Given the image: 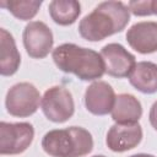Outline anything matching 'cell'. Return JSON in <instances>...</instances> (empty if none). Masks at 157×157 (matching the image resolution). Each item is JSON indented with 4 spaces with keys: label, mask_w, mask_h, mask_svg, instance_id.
Returning <instances> with one entry per match:
<instances>
[{
    "label": "cell",
    "mask_w": 157,
    "mask_h": 157,
    "mask_svg": "<svg viewBox=\"0 0 157 157\" xmlns=\"http://www.w3.org/2000/svg\"><path fill=\"white\" fill-rule=\"evenodd\" d=\"M101 56L104 61L105 72L118 78L129 77L136 65L135 56L119 43L104 45L101 50Z\"/></svg>",
    "instance_id": "ba28073f"
},
{
    "label": "cell",
    "mask_w": 157,
    "mask_h": 157,
    "mask_svg": "<svg viewBox=\"0 0 157 157\" xmlns=\"http://www.w3.org/2000/svg\"><path fill=\"white\" fill-rule=\"evenodd\" d=\"M34 129L32 124L22 123H0V153L18 155L25 152L32 144Z\"/></svg>",
    "instance_id": "8992f818"
},
{
    "label": "cell",
    "mask_w": 157,
    "mask_h": 157,
    "mask_svg": "<svg viewBox=\"0 0 157 157\" xmlns=\"http://www.w3.org/2000/svg\"><path fill=\"white\" fill-rule=\"evenodd\" d=\"M129 82L142 93L151 94L157 92V64L151 61L136 63L129 76Z\"/></svg>",
    "instance_id": "5bb4252c"
},
{
    "label": "cell",
    "mask_w": 157,
    "mask_h": 157,
    "mask_svg": "<svg viewBox=\"0 0 157 157\" xmlns=\"http://www.w3.org/2000/svg\"><path fill=\"white\" fill-rule=\"evenodd\" d=\"M130 21V10L121 1H103L78 23L80 36L90 42H99L121 32Z\"/></svg>",
    "instance_id": "6da1fadb"
},
{
    "label": "cell",
    "mask_w": 157,
    "mask_h": 157,
    "mask_svg": "<svg viewBox=\"0 0 157 157\" xmlns=\"http://www.w3.org/2000/svg\"><path fill=\"white\" fill-rule=\"evenodd\" d=\"M42 147L52 157H83L93 148V139L81 126L54 129L42 139Z\"/></svg>",
    "instance_id": "3957f363"
},
{
    "label": "cell",
    "mask_w": 157,
    "mask_h": 157,
    "mask_svg": "<svg viewBox=\"0 0 157 157\" xmlns=\"http://www.w3.org/2000/svg\"><path fill=\"white\" fill-rule=\"evenodd\" d=\"M92 157H105V156H103V155H96V156H92Z\"/></svg>",
    "instance_id": "ffe728a7"
},
{
    "label": "cell",
    "mask_w": 157,
    "mask_h": 157,
    "mask_svg": "<svg viewBox=\"0 0 157 157\" xmlns=\"http://www.w3.org/2000/svg\"><path fill=\"white\" fill-rule=\"evenodd\" d=\"M42 5V1L39 0H17V1H2L1 6L6 7L16 18L27 21L33 18L39 7Z\"/></svg>",
    "instance_id": "2e32d148"
},
{
    "label": "cell",
    "mask_w": 157,
    "mask_h": 157,
    "mask_svg": "<svg viewBox=\"0 0 157 157\" xmlns=\"http://www.w3.org/2000/svg\"><path fill=\"white\" fill-rule=\"evenodd\" d=\"M43 114L53 123H64L69 120L75 112V103L71 92L63 86L48 88L40 101Z\"/></svg>",
    "instance_id": "5b68a950"
},
{
    "label": "cell",
    "mask_w": 157,
    "mask_h": 157,
    "mask_svg": "<svg viewBox=\"0 0 157 157\" xmlns=\"http://www.w3.org/2000/svg\"><path fill=\"white\" fill-rule=\"evenodd\" d=\"M129 157H155L152 155H147V153H136V155H131Z\"/></svg>",
    "instance_id": "d6986e66"
},
{
    "label": "cell",
    "mask_w": 157,
    "mask_h": 157,
    "mask_svg": "<svg viewBox=\"0 0 157 157\" xmlns=\"http://www.w3.org/2000/svg\"><path fill=\"white\" fill-rule=\"evenodd\" d=\"M40 101V93L34 85L29 82H20L7 91L5 105L10 115L26 118L37 112Z\"/></svg>",
    "instance_id": "277c9868"
},
{
    "label": "cell",
    "mask_w": 157,
    "mask_h": 157,
    "mask_svg": "<svg viewBox=\"0 0 157 157\" xmlns=\"http://www.w3.org/2000/svg\"><path fill=\"white\" fill-rule=\"evenodd\" d=\"M128 7L135 16H148L157 15V0H144V1H130Z\"/></svg>",
    "instance_id": "e0dca14e"
},
{
    "label": "cell",
    "mask_w": 157,
    "mask_h": 157,
    "mask_svg": "<svg viewBox=\"0 0 157 157\" xmlns=\"http://www.w3.org/2000/svg\"><path fill=\"white\" fill-rule=\"evenodd\" d=\"M126 40L140 54L157 52V22L142 21L132 25L126 32Z\"/></svg>",
    "instance_id": "8fae6325"
},
{
    "label": "cell",
    "mask_w": 157,
    "mask_h": 157,
    "mask_svg": "<svg viewBox=\"0 0 157 157\" xmlns=\"http://www.w3.org/2000/svg\"><path fill=\"white\" fill-rule=\"evenodd\" d=\"M21 64V55L17 50L12 34L5 28L0 29V74L13 75Z\"/></svg>",
    "instance_id": "4fadbf2b"
},
{
    "label": "cell",
    "mask_w": 157,
    "mask_h": 157,
    "mask_svg": "<svg viewBox=\"0 0 157 157\" xmlns=\"http://www.w3.org/2000/svg\"><path fill=\"white\" fill-rule=\"evenodd\" d=\"M52 56L59 70L66 74H74L82 81L98 80L105 72L101 53L74 43L58 45L53 50Z\"/></svg>",
    "instance_id": "7a4b0ae2"
},
{
    "label": "cell",
    "mask_w": 157,
    "mask_h": 157,
    "mask_svg": "<svg viewBox=\"0 0 157 157\" xmlns=\"http://www.w3.org/2000/svg\"><path fill=\"white\" fill-rule=\"evenodd\" d=\"M22 39L27 54L33 59H43L53 49V32L42 21L29 22L23 29Z\"/></svg>",
    "instance_id": "52a82bcc"
},
{
    "label": "cell",
    "mask_w": 157,
    "mask_h": 157,
    "mask_svg": "<svg viewBox=\"0 0 157 157\" xmlns=\"http://www.w3.org/2000/svg\"><path fill=\"white\" fill-rule=\"evenodd\" d=\"M148 119H150V123H151L152 128L157 131V101L152 104V107H151V109H150Z\"/></svg>",
    "instance_id": "ac0fdd59"
},
{
    "label": "cell",
    "mask_w": 157,
    "mask_h": 157,
    "mask_svg": "<svg viewBox=\"0 0 157 157\" xmlns=\"http://www.w3.org/2000/svg\"><path fill=\"white\" fill-rule=\"evenodd\" d=\"M142 115L140 101L130 93H120L115 97L112 109V119L117 124H136Z\"/></svg>",
    "instance_id": "7c38bea8"
},
{
    "label": "cell",
    "mask_w": 157,
    "mask_h": 157,
    "mask_svg": "<svg viewBox=\"0 0 157 157\" xmlns=\"http://www.w3.org/2000/svg\"><path fill=\"white\" fill-rule=\"evenodd\" d=\"M52 20L60 26L72 25L81 13V5L75 0H53L48 6Z\"/></svg>",
    "instance_id": "9a60e30c"
},
{
    "label": "cell",
    "mask_w": 157,
    "mask_h": 157,
    "mask_svg": "<svg viewBox=\"0 0 157 157\" xmlns=\"http://www.w3.org/2000/svg\"><path fill=\"white\" fill-rule=\"evenodd\" d=\"M115 97L114 90L108 82L94 81L86 88L85 105L87 110L94 115H107L112 113Z\"/></svg>",
    "instance_id": "9c48e42d"
},
{
    "label": "cell",
    "mask_w": 157,
    "mask_h": 157,
    "mask_svg": "<svg viewBox=\"0 0 157 157\" xmlns=\"http://www.w3.org/2000/svg\"><path fill=\"white\" fill-rule=\"evenodd\" d=\"M142 139V129L136 124H114L109 128L105 144L114 152H125L136 147Z\"/></svg>",
    "instance_id": "30bf717a"
}]
</instances>
